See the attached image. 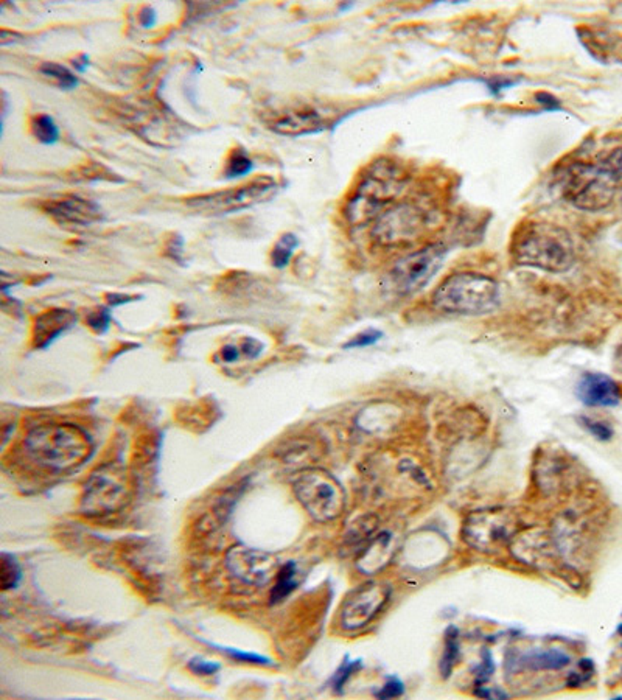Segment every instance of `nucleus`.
<instances>
[{
  "label": "nucleus",
  "instance_id": "9d476101",
  "mask_svg": "<svg viewBox=\"0 0 622 700\" xmlns=\"http://www.w3.org/2000/svg\"><path fill=\"white\" fill-rule=\"evenodd\" d=\"M226 567L233 579L251 586L270 584L280 568L274 554L246 544H237L226 553Z\"/></svg>",
  "mask_w": 622,
  "mask_h": 700
},
{
  "label": "nucleus",
  "instance_id": "79ce46f5",
  "mask_svg": "<svg viewBox=\"0 0 622 700\" xmlns=\"http://www.w3.org/2000/svg\"><path fill=\"white\" fill-rule=\"evenodd\" d=\"M131 299H134L132 296H125V294H111V296H109V303H111V306H120V303L131 302Z\"/></svg>",
  "mask_w": 622,
  "mask_h": 700
},
{
  "label": "nucleus",
  "instance_id": "1a4fd4ad",
  "mask_svg": "<svg viewBox=\"0 0 622 700\" xmlns=\"http://www.w3.org/2000/svg\"><path fill=\"white\" fill-rule=\"evenodd\" d=\"M442 245H428L399 260L391 271L392 287L400 294H413L425 288L441 270L445 260Z\"/></svg>",
  "mask_w": 622,
  "mask_h": 700
},
{
  "label": "nucleus",
  "instance_id": "9b49d317",
  "mask_svg": "<svg viewBox=\"0 0 622 700\" xmlns=\"http://www.w3.org/2000/svg\"><path fill=\"white\" fill-rule=\"evenodd\" d=\"M515 528V519L506 511H479L465 520L462 534L473 548L492 553L503 547Z\"/></svg>",
  "mask_w": 622,
  "mask_h": 700
},
{
  "label": "nucleus",
  "instance_id": "cd10ccee",
  "mask_svg": "<svg viewBox=\"0 0 622 700\" xmlns=\"http://www.w3.org/2000/svg\"><path fill=\"white\" fill-rule=\"evenodd\" d=\"M383 338V331L377 329H367L361 334H358L353 336L350 341L344 344V349H359V348H369L378 343L380 339Z\"/></svg>",
  "mask_w": 622,
  "mask_h": 700
},
{
  "label": "nucleus",
  "instance_id": "c85d7f7f",
  "mask_svg": "<svg viewBox=\"0 0 622 700\" xmlns=\"http://www.w3.org/2000/svg\"><path fill=\"white\" fill-rule=\"evenodd\" d=\"M579 422H581V425L586 431H590V433L599 441H610L613 437V430L607 425L605 422L590 419V417H579Z\"/></svg>",
  "mask_w": 622,
  "mask_h": 700
},
{
  "label": "nucleus",
  "instance_id": "dca6fc26",
  "mask_svg": "<svg viewBox=\"0 0 622 700\" xmlns=\"http://www.w3.org/2000/svg\"><path fill=\"white\" fill-rule=\"evenodd\" d=\"M76 322L74 311L64 308H52L36 317L33 325V343L38 349H46L61 334H64Z\"/></svg>",
  "mask_w": 622,
  "mask_h": 700
},
{
  "label": "nucleus",
  "instance_id": "aec40b11",
  "mask_svg": "<svg viewBox=\"0 0 622 700\" xmlns=\"http://www.w3.org/2000/svg\"><path fill=\"white\" fill-rule=\"evenodd\" d=\"M298 584V567L294 562H288L284 567H280L271 591V603L275 604L284 601L296 590Z\"/></svg>",
  "mask_w": 622,
  "mask_h": 700
},
{
  "label": "nucleus",
  "instance_id": "7c9ffc66",
  "mask_svg": "<svg viewBox=\"0 0 622 700\" xmlns=\"http://www.w3.org/2000/svg\"><path fill=\"white\" fill-rule=\"evenodd\" d=\"M405 694V685L397 677H391L380 691L375 692L377 699H395Z\"/></svg>",
  "mask_w": 622,
  "mask_h": 700
},
{
  "label": "nucleus",
  "instance_id": "c756f323",
  "mask_svg": "<svg viewBox=\"0 0 622 700\" xmlns=\"http://www.w3.org/2000/svg\"><path fill=\"white\" fill-rule=\"evenodd\" d=\"M109 324H111V315L106 308L92 311V313H89L88 316V325L90 329L98 331V334H103V331L108 330Z\"/></svg>",
  "mask_w": 622,
  "mask_h": 700
},
{
  "label": "nucleus",
  "instance_id": "bb28decb",
  "mask_svg": "<svg viewBox=\"0 0 622 700\" xmlns=\"http://www.w3.org/2000/svg\"><path fill=\"white\" fill-rule=\"evenodd\" d=\"M363 668V663L361 660H349V659H345L344 663L339 666V669L336 671V674L333 677V689L336 692H343V688H344V685L349 682V678L358 673L359 669Z\"/></svg>",
  "mask_w": 622,
  "mask_h": 700
},
{
  "label": "nucleus",
  "instance_id": "f3484780",
  "mask_svg": "<svg viewBox=\"0 0 622 700\" xmlns=\"http://www.w3.org/2000/svg\"><path fill=\"white\" fill-rule=\"evenodd\" d=\"M271 128L286 136H300V134L317 132L325 128V120L317 111L302 109L286 112L271 123Z\"/></svg>",
  "mask_w": 622,
  "mask_h": 700
},
{
  "label": "nucleus",
  "instance_id": "7ed1b4c3",
  "mask_svg": "<svg viewBox=\"0 0 622 700\" xmlns=\"http://www.w3.org/2000/svg\"><path fill=\"white\" fill-rule=\"evenodd\" d=\"M499 285L492 277L459 273L445 279L433 293V306L445 313L487 315L499 306Z\"/></svg>",
  "mask_w": 622,
  "mask_h": 700
},
{
  "label": "nucleus",
  "instance_id": "0eeeda50",
  "mask_svg": "<svg viewBox=\"0 0 622 700\" xmlns=\"http://www.w3.org/2000/svg\"><path fill=\"white\" fill-rule=\"evenodd\" d=\"M275 192H277V182L270 176H260L242 187L190 198L187 206L206 215L232 214L271 200Z\"/></svg>",
  "mask_w": 622,
  "mask_h": 700
},
{
  "label": "nucleus",
  "instance_id": "ddd939ff",
  "mask_svg": "<svg viewBox=\"0 0 622 700\" xmlns=\"http://www.w3.org/2000/svg\"><path fill=\"white\" fill-rule=\"evenodd\" d=\"M391 590L380 582H366L345 598L341 609V626L345 631H358L375 618L389 599Z\"/></svg>",
  "mask_w": 622,
  "mask_h": 700
},
{
  "label": "nucleus",
  "instance_id": "e433bc0d",
  "mask_svg": "<svg viewBox=\"0 0 622 700\" xmlns=\"http://www.w3.org/2000/svg\"><path fill=\"white\" fill-rule=\"evenodd\" d=\"M156 20H158V16H156V11L151 8V6H144V8L140 10L139 22L144 28H153L156 25Z\"/></svg>",
  "mask_w": 622,
  "mask_h": 700
},
{
  "label": "nucleus",
  "instance_id": "c9c22d12",
  "mask_svg": "<svg viewBox=\"0 0 622 700\" xmlns=\"http://www.w3.org/2000/svg\"><path fill=\"white\" fill-rule=\"evenodd\" d=\"M535 100L537 103L543 106L544 111L554 112L563 109L560 102H558V98H555L553 94H549V92H539V94H535Z\"/></svg>",
  "mask_w": 622,
  "mask_h": 700
},
{
  "label": "nucleus",
  "instance_id": "423d86ee",
  "mask_svg": "<svg viewBox=\"0 0 622 700\" xmlns=\"http://www.w3.org/2000/svg\"><path fill=\"white\" fill-rule=\"evenodd\" d=\"M130 483L126 469L109 462L92 473L81 495L80 512L86 517H104L118 512L128 500Z\"/></svg>",
  "mask_w": 622,
  "mask_h": 700
},
{
  "label": "nucleus",
  "instance_id": "37998d69",
  "mask_svg": "<svg viewBox=\"0 0 622 700\" xmlns=\"http://www.w3.org/2000/svg\"><path fill=\"white\" fill-rule=\"evenodd\" d=\"M616 362H618V367L622 371V345L618 349V353H616Z\"/></svg>",
  "mask_w": 622,
  "mask_h": 700
},
{
  "label": "nucleus",
  "instance_id": "b1692460",
  "mask_svg": "<svg viewBox=\"0 0 622 700\" xmlns=\"http://www.w3.org/2000/svg\"><path fill=\"white\" fill-rule=\"evenodd\" d=\"M299 246V240L294 233H285L279 238V242L275 243L272 254H271V261L275 268H285L289 260L293 257V252L296 247Z\"/></svg>",
  "mask_w": 622,
  "mask_h": 700
},
{
  "label": "nucleus",
  "instance_id": "39448f33",
  "mask_svg": "<svg viewBox=\"0 0 622 700\" xmlns=\"http://www.w3.org/2000/svg\"><path fill=\"white\" fill-rule=\"evenodd\" d=\"M296 498L316 521H330L344 512L345 492L339 481L324 469H302L293 483Z\"/></svg>",
  "mask_w": 622,
  "mask_h": 700
},
{
  "label": "nucleus",
  "instance_id": "a878e982",
  "mask_svg": "<svg viewBox=\"0 0 622 700\" xmlns=\"http://www.w3.org/2000/svg\"><path fill=\"white\" fill-rule=\"evenodd\" d=\"M20 579V568L16 558L13 556L4 553L0 556V585L2 590H11L18 585Z\"/></svg>",
  "mask_w": 622,
  "mask_h": 700
},
{
  "label": "nucleus",
  "instance_id": "f257e3e1",
  "mask_svg": "<svg viewBox=\"0 0 622 700\" xmlns=\"http://www.w3.org/2000/svg\"><path fill=\"white\" fill-rule=\"evenodd\" d=\"M512 257L521 266L558 274L574 265L576 249L563 228L549 223H527L515 233Z\"/></svg>",
  "mask_w": 622,
  "mask_h": 700
},
{
  "label": "nucleus",
  "instance_id": "412c9836",
  "mask_svg": "<svg viewBox=\"0 0 622 700\" xmlns=\"http://www.w3.org/2000/svg\"><path fill=\"white\" fill-rule=\"evenodd\" d=\"M459 631L455 626H450L445 632V649L442 660L439 663V669L443 678H448L453 673L455 666L461 657V649H459Z\"/></svg>",
  "mask_w": 622,
  "mask_h": 700
},
{
  "label": "nucleus",
  "instance_id": "4be33fe9",
  "mask_svg": "<svg viewBox=\"0 0 622 700\" xmlns=\"http://www.w3.org/2000/svg\"><path fill=\"white\" fill-rule=\"evenodd\" d=\"M30 128L34 139L44 145L56 144L61 136L58 125L55 123V120L48 114H38L32 117Z\"/></svg>",
  "mask_w": 622,
  "mask_h": 700
},
{
  "label": "nucleus",
  "instance_id": "4468645a",
  "mask_svg": "<svg viewBox=\"0 0 622 700\" xmlns=\"http://www.w3.org/2000/svg\"><path fill=\"white\" fill-rule=\"evenodd\" d=\"M44 210L60 226L70 229H86L103 218V212L98 204L76 195H64L48 200L44 204Z\"/></svg>",
  "mask_w": 622,
  "mask_h": 700
},
{
  "label": "nucleus",
  "instance_id": "6ab92c4d",
  "mask_svg": "<svg viewBox=\"0 0 622 700\" xmlns=\"http://www.w3.org/2000/svg\"><path fill=\"white\" fill-rule=\"evenodd\" d=\"M389 535L387 533H381L371 547H367V549L363 553V556L359 557L358 561V568L363 572H373L380 570L385 562V554L386 548L389 544Z\"/></svg>",
  "mask_w": 622,
  "mask_h": 700
},
{
  "label": "nucleus",
  "instance_id": "4c0bfd02",
  "mask_svg": "<svg viewBox=\"0 0 622 700\" xmlns=\"http://www.w3.org/2000/svg\"><path fill=\"white\" fill-rule=\"evenodd\" d=\"M220 353H221L223 362H226V363H235L237 359H238V357H240V349L237 348V345L228 344V345H224Z\"/></svg>",
  "mask_w": 622,
  "mask_h": 700
},
{
  "label": "nucleus",
  "instance_id": "c03bdc74",
  "mask_svg": "<svg viewBox=\"0 0 622 700\" xmlns=\"http://www.w3.org/2000/svg\"><path fill=\"white\" fill-rule=\"evenodd\" d=\"M618 632H619V633H621V635H622V624H621V626H619V629H618Z\"/></svg>",
  "mask_w": 622,
  "mask_h": 700
},
{
  "label": "nucleus",
  "instance_id": "20e7f679",
  "mask_svg": "<svg viewBox=\"0 0 622 700\" xmlns=\"http://www.w3.org/2000/svg\"><path fill=\"white\" fill-rule=\"evenodd\" d=\"M622 178L605 164L576 162L563 170L560 188L565 200L585 212H597L610 206Z\"/></svg>",
  "mask_w": 622,
  "mask_h": 700
},
{
  "label": "nucleus",
  "instance_id": "a211bd4d",
  "mask_svg": "<svg viewBox=\"0 0 622 700\" xmlns=\"http://www.w3.org/2000/svg\"><path fill=\"white\" fill-rule=\"evenodd\" d=\"M509 664H512L513 671L520 669H532V671H549V669H562L569 664V657L567 654L560 652L557 649H548V650H534V652H527L515 657L512 661H509Z\"/></svg>",
  "mask_w": 622,
  "mask_h": 700
},
{
  "label": "nucleus",
  "instance_id": "58836bf2",
  "mask_svg": "<svg viewBox=\"0 0 622 700\" xmlns=\"http://www.w3.org/2000/svg\"><path fill=\"white\" fill-rule=\"evenodd\" d=\"M242 349H243V352L246 353V355H249L251 358H254V357H257L258 353L261 352V344L257 341V339L247 338L246 341L243 343Z\"/></svg>",
  "mask_w": 622,
  "mask_h": 700
},
{
  "label": "nucleus",
  "instance_id": "f03ea898",
  "mask_svg": "<svg viewBox=\"0 0 622 700\" xmlns=\"http://www.w3.org/2000/svg\"><path fill=\"white\" fill-rule=\"evenodd\" d=\"M27 453L38 465L53 472H67L92 455L86 431L70 423H47L33 428L25 439Z\"/></svg>",
  "mask_w": 622,
  "mask_h": 700
},
{
  "label": "nucleus",
  "instance_id": "6e6552de",
  "mask_svg": "<svg viewBox=\"0 0 622 700\" xmlns=\"http://www.w3.org/2000/svg\"><path fill=\"white\" fill-rule=\"evenodd\" d=\"M427 229V215L411 203L389 206L372 228V237L380 246L395 247L415 242Z\"/></svg>",
  "mask_w": 622,
  "mask_h": 700
},
{
  "label": "nucleus",
  "instance_id": "f704fd0d",
  "mask_svg": "<svg viewBox=\"0 0 622 700\" xmlns=\"http://www.w3.org/2000/svg\"><path fill=\"white\" fill-rule=\"evenodd\" d=\"M484 83L493 95H499L501 92H504L506 89L515 86V84H517L518 81L512 80V78H507V76H492V78H487V80H484Z\"/></svg>",
  "mask_w": 622,
  "mask_h": 700
},
{
  "label": "nucleus",
  "instance_id": "5701e85b",
  "mask_svg": "<svg viewBox=\"0 0 622 700\" xmlns=\"http://www.w3.org/2000/svg\"><path fill=\"white\" fill-rule=\"evenodd\" d=\"M39 72L42 75L52 78L61 89L66 90L75 89L78 86V83H80L75 74L70 72L67 67L58 64V62H44V64H41Z\"/></svg>",
  "mask_w": 622,
  "mask_h": 700
},
{
  "label": "nucleus",
  "instance_id": "2eb2a0df",
  "mask_svg": "<svg viewBox=\"0 0 622 700\" xmlns=\"http://www.w3.org/2000/svg\"><path fill=\"white\" fill-rule=\"evenodd\" d=\"M576 394L588 406H616L621 400L616 381L604 373H585L579 381Z\"/></svg>",
  "mask_w": 622,
  "mask_h": 700
},
{
  "label": "nucleus",
  "instance_id": "393cba45",
  "mask_svg": "<svg viewBox=\"0 0 622 700\" xmlns=\"http://www.w3.org/2000/svg\"><path fill=\"white\" fill-rule=\"evenodd\" d=\"M254 168V164L249 156L246 154L244 150H233L229 156L228 162H226V170L224 174L226 178L233 179L240 178V176H244L251 172Z\"/></svg>",
  "mask_w": 622,
  "mask_h": 700
},
{
  "label": "nucleus",
  "instance_id": "473e14b6",
  "mask_svg": "<svg viewBox=\"0 0 622 700\" xmlns=\"http://www.w3.org/2000/svg\"><path fill=\"white\" fill-rule=\"evenodd\" d=\"M495 671V663L492 660V655L489 650H484L483 652V661H481L479 666L476 668V683L481 685L489 680Z\"/></svg>",
  "mask_w": 622,
  "mask_h": 700
},
{
  "label": "nucleus",
  "instance_id": "2f4dec72",
  "mask_svg": "<svg viewBox=\"0 0 622 700\" xmlns=\"http://www.w3.org/2000/svg\"><path fill=\"white\" fill-rule=\"evenodd\" d=\"M223 652H226L229 657H232L233 660H237V661L254 663V664H271V660L266 659V657H261V655L252 654V652H243V650H238V649L226 647V649H223Z\"/></svg>",
  "mask_w": 622,
  "mask_h": 700
},
{
  "label": "nucleus",
  "instance_id": "72a5a7b5",
  "mask_svg": "<svg viewBox=\"0 0 622 700\" xmlns=\"http://www.w3.org/2000/svg\"><path fill=\"white\" fill-rule=\"evenodd\" d=\"M188 669L192 671V673L198 674V675H214L218 669H220V664L218 663H212V661H207V660H202V659H192L188 663Z\"/></svg>",
  "mask_w": 622,
  "mask_h": 700
},
{
  "label": "nucleus",
  "instance_id": "a19ab883",
  "mask_svg": "<svg viewBox=\"0 0 622 700\" xmlns=\"http://www.w3.org/2000/svg\"><path fill=\"white\" fill-rule=\"evenodd\" d=\"M89 66V56L88 55H80L76 60H74V67L78 72H86Z\"/></svg>",
  "mask_w": 622,
  "mask_h": 700
},
{
  "label": "nucleus",
  "instance_id": "f8f14e48",
  "mask_svg": "<svg viewBox=\"0 0 622 700\" xmlns=\"http://www.w3.org/2000/svg\"><path fill=\"white\" fill-rule=\"evenodd\" d=\"M397 192V184L392 178L385 179L378 174L367 176L357 190L355 196L349 201L347 210H345L347 220L353 226H361L377 220Z\"/></svg>",
  "mask_w": 622,
  "mask_h": 700
},
{
  "label": "nucleus",
  "instance_id": "ea45409f",
  "mask_svg": "<svg viewBox=\"0 0 622 700\" xmlns=\"http://www.w3.org/2000/svg\"><path fill=\"white\" fill-rule=\"evenodd\" d=\"M475 694L479 697H484V699H507V694H504L503 691L493 689V688H485V687H479L475 691Z\"/></svg>",
  "mask_w": 622,
  "mask_h": 700
}]
</instances>
